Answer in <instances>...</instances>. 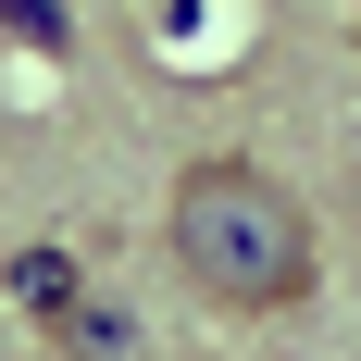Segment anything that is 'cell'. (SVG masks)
<instances>
[{
	"label": "cell",
	"instance_id": "cell-1",
	"mask_svg": "<svg viewBox=\"0 0 361 361\" xmlns=\"http://www.w3.org/2000/svg\"><path fill=\"white\" fill-rule=\"evenodd\" d=\"M162 237H175V274L224 312H299L312 299V212L262 162H187L162 200Z\"/></svg>",
	"mask_w": 361,
	"mask_h": 361
},
{
	"label": "cell",
	"instance_id": "cell-3",
	"mask_svg": "<svg viewBox=\"0 0 361 361\" xmlns=\"http://www.w3.org/2000/svg\"><path fill=\"white\" fill-rule=\"evenodd\" d=\"M13 299H25L37 324H50V312L75 299V262H63V250H13Z\"/></svg>",
	"mask_w": 361,
	"mask_h": 361
},
{
	"label": "cell",
	"instance_id": "cell-4",
	"mask_svg": "<svg viewBox=\"0 0 361 361\" xmlns=\"http://www.w3.org/2000/svg\"><path fill=\"white\" fill-rule=\"evenodd\" d=\"M0 25L25 37V50H75V25H63V0H0Z\"/></svg>",
	"mask_w": 361,
	"mask_h": 361
},
{
	"label": "cell",
	"instance_id": "cell-2",
	"mask_svg": "<svg viewBox=\"0 0 361 361\" xmlns=\"http://www.w3.org/2000/svg\"><path fill=\"white\" fill-rule=\"evenodd\" d=\"M50 349H63V361H125V324H112V299H87V287H75L63 312H50Z\"/></svg>",
	"mask_w": 361,
	"mask_h": 361
}]
</instances>
